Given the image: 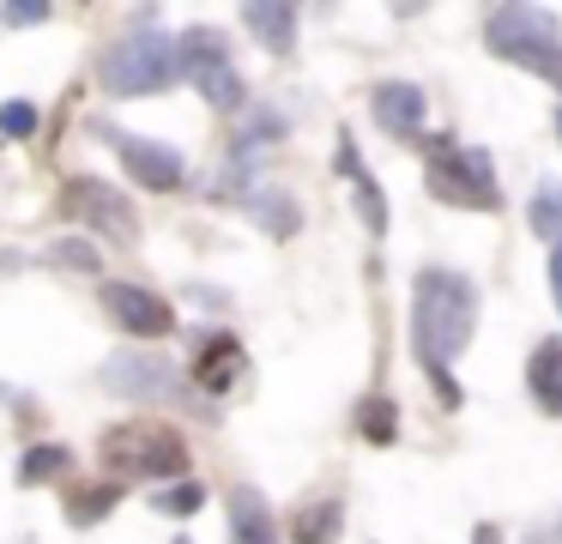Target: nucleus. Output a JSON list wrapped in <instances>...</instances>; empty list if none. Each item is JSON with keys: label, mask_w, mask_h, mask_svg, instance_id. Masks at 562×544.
<instances>
[{"label": "nucleus", "mask_w": 562, "mask_h": 544, "mask_svg": "<svg viewBox=\"0 0 562 544\" xmlns=\"http://www.w3.org/2000/svg\"><path fill=\"white\" fill-rule=\"evenodd\" d=\"M339 532H345V502H339V496L296 508V526H291L296 544H339Z\"/></svg>", "instance_id": "17"}, {"label": "nucleus", "mask_w": 562, "mask_h": 544, "mask_svg": "<svg viewBox=\"0 0 562 544\" xmlns=\"http://www.w3.org/2000/svg\"><path fill=\"white\" fill-rule=\"evenodd\" d=\"M103 140L115 145V157L127 164V176H134L139 188H151V193H176V188L188 181L182 152H170V145L139 140V133H127V127H103Z\"/></svg>", "instance_id": "9"}, {"label": "nucleus", "mask_w": 562, "mask_h": 544, "mask_svg": "<svg viewBox=\"0 0 562 544\" xmlns=\"http://www.w3.org/2000/svg\"><path fill=\"white\" fill-rule=\"evenodd\" d=\"M0 19H7V24H43V19H49V7H43V0H13Z\"/></svg>", "instance_id": "26"}, {"label": "nucleus", "mask_w": 562, "mask_h": 544, "mask_svg": "<svg viewBox=\"0 0 562 544\" xmlns=\"http://www.w3.org/2000/svg\"><path fill=\"white\" fill-rule=\"evenodd\" d=\"M243 24L260 36V48H267V55H291V43H296V7H284V0H255V7H243Z\"/></svg>", "instance_id": "16"}, {"label": "nucleus", "mask_w": 562, "mask_h": 544, "mask_svg": "<svg viewBox=\"0 0 562 544\" xmlns=\"http://www.w3.org/2000/svg\"><path fill=\"white\" fill-rule=\"evenodd\" d=\"M532 230L544 242H562V181H544L532 193Z\"/></svg>", "instance_id": "22"}, {"label": "nucleus", "mask_w": 562, "mask_h": 544, "mask_svg": "<svg viewBox=\"0 0 562 544\" xmlns=\"http://www.w3.org/2000/svg\"><path fill=\"white\" fill-rule=\"evenodd\" d=\"M176 544H194V539H176Z\"/></svg>", "instance_id": "31"}, {"label": "nucleus", "mask_w": 562, "mask_h": 544, "mask_svg": "<svg viewBox=\"0 0 562 544\" xmlns=\"http://www.w3.org/2000/svg\"><path fill=\"white\" fill-rule=\"evenodd\" d=\"M98 459L103 471H115V478H188V442L182 430H170V423L158 418H139V423H115V430H103L98 442Z\"/></svg>", "instance_id": "3"}, {"label": "nucleus", "mask_w": 562, "mask_h": 544, "mask_svg": "<svg viewBox=\"0 0 562 544\" xmlns=\"http://www.w3.org/2000/svg\"><path fill=\"white\" fill-rule=\"evenodd\" d=\"M194 381L200 393H231L236 381H248V351L236 333H206L194 351Z\"/></svg>", "instance_id": "11"}, {"label": "nucleus", "mask_w": 562, "mask_h": 544, "mask_svg": "<svg viewBox=\"0 0 562 544\" xmlns=\"http://www.w3.org/2000/svg\"><path fill=\"white\" fill-rule=\"evenodd\" d=\"M182 73L176 43L164 31H134L103 55V91L110 97H151Z\"/></svg>", "instance_id": "5"}, {"label": "nucleus", "mask_w": 562, "mask_h": 544, "mask_svg": "<svg viewBox=\"0 0 562 544\" xmlns=\"http://www.w3.org/2000/svg\"><path fill=\"white\" fill-rule=\"evenodd\" d=\"M103 387L122 393V399H146V406H170V399H182L176 363L158 357V351H115V357H103Z\"/></svg>", "instance_id": "7"}, {"label": "nucleus", "mask_w": 562, "mask_h": 544, "mask_svg": "<svg viewBox=\"0 0 562 544\" xmlns=\"http://www.w3.org/2000/svg\"><path fill=\"white\" fill-rule=\"evenodd\" d=\"M484 43H490L496 60H514V67L538 73L544 85L562 91V24H557V12H544V7H490Z\"/></svg>", "instance_id": "2"}, {"label": "nucleus", "mask_w": 562, "mask_h": 544, "mask_svg": "<svg viewBox=\"0 0 562 544\" xmlns=\"http://www.w3.org/2000/svg\"><path fill=\"white\" fill-rule=\"evenodd\" d=\"M67 466H74V454H67L61 442H43V447H31V454L19 459V484H25V490H37V484L67 478Z\"/></svg>", "instance_id": "20"}, {"label": "nucleus", "mask_w": 562, "mask_h": 544, "mask_svg": "<svg viewBox=\"0 0 562 544\" xmlns=\"http://www.w3.org/2000/svg\"><path fill=\"white\" fill-rule=\"evenodd\" d=\"M526 387H532L544 418H562V338H538L532 345V357H526Z\"/></svg>", "instance_id": "15"}, {"label": "nucleus", "mask_w": 562, "mask_h": 544, "mask_svg": "<svg viewBox=\"0 0 562 544\" xmlns=\"http://www.w3.org/2000/svg\"><path fill=\"white\" fill-rule=\"evenodd\" d=\"M0 133H13V140L37 133V109L31 103H0Z\"/></svg>", "instance_id": "24"}, {"label": "nucleus", "mask_w": 562, "mask_h": 544, "mask_svg": "<svg viewBox=\"0 0 562 544\" xmlns=\"http://www.w3.org/2000/svg\"><path fill=\"white\" fill-rule=\"evenodd\" d=\"M526 544H562V514H550V520H538L532 532H526Z\"/></svg>", "instance_id": "27"}, {"label": "nucleus", "mask_w": 562, "mask_h": 544, "mask_svg": "<svg viewBox=\"0 0 562 544\" xmlns=\"http://www.w3.org/2000/svg\"><path fill=\"white\" fill-rule=\"evenodd\" d=\"M550 297H557V309H562V242L550 248Z\"/></svg>", "instance_id": "28"}, {"label": "nucleus", "mask_w": 562, "mask_h": 544, "mask_svg": "<svg viewBox=\"0 0 562 544\" xmlns=\"http://www.w3.org/2000/svg\"><path fill=\"white\" fill-rule=\"evenodd\" d=\"M115 502H122V484H91V490L67 496V520H74V526H98Z\"/></svg>", "instance_id": "21"}, {"label": "nucleus", "mask_w": 562, "mask_h": 544, "mask_svg": "<svg viewBox=\"0 0 562 544\" xmlns=\"http://www.w3.org/2000/svg\"><path fill=\"white\" fill-rule=\"evenodd\" d=\"M49 260L79 266V273H98V248H91V242H55V248H49Z\"/></svg>", "instance_id": "25"}, {"label": "nucleus", "mask_w": 562, "mask_h": 544, "mask_svg": "<svg viewBox=\"0 0 562 544\" xmlns=\"http://www.w3.org/2000/svg\"><path fill=\"white\" fill-rule=\"evenodd\" d=\"M231 544H279L272 502L255 490V484H236L231 490Z\"/></svg>", "instance_id": "14"}, {"label": "nucleus", "mask_w": 562, "mask_h": 544, "mask_svg": "<svg viewBox=\"0 0 562 544\" xmlns=\"http://www.w3.org/2000/svg\"><path fill=\"white\" fill-rule=\"evenodd\" d=\"M557 140H562V109H557Z\"/></svg>", "instance_id": "30"}, {"label": "nucleus", "mask_w": 562, "mask_h": 544, "mask_svg": "<svg viewBox=\"0 0 562 544\" xmlns=\"http://www.w3.org/2000/svg\"><path fill=\"white\" fill-rule=\"evenodd\" d=\"M333 164H339V176H345V181H351L357 218H363V224H369V236H387V193H381V181L369 176V164H363V157H357L351 133H345V140H339V157H333Z\"/></svg>", "instance_id": "12"}, {"label": "nucleus", "mask_w": 562, "mask_h": 544, "mask_svg": "<svg viewBox=\"0 0 562 544\" xmlns=\"http://www.w3.org/2000/svg\"><path fill=\"white\" fill-rule=\"evenodd\" d=\"M472 326H477V285L465 273H453V266H424L412 290V351L448 411L460 406L453 357L472 345Z\"/></svg>", "instance_id": "1"}, {"label": "nucleus", "mask_w": 562, "mask_h": 544, "mask_svg": "<svg viewBox=\"0 0 562 544\" xmlns=\"http://www.w3.org/2000/svg\"><path fill=\"white\" fill-rule=\"evenodd\" d=\"M472 544H502V532H496V526H490V520H484V526L472 532Z\"/></svg>", "instance_id": "29"}, {"label": "nucleus", "mask_w": 562, "mask_h": 544, "mask_svg": "<svg viewBox=\"0 0 562 544\" xmlns=\"http://www.w3.org/2000/svg\"><path fill=\"white\" fill-rule=\"evenodd\" d=\"M357 435L375 442V447H393V442H400V406H393L387 393L357 399Z\"/></svg>", "instance_id": "18"}, {"label": "nucleus", "mask_w": 562, "mask_h": 544, "mask_svg": "<svg viewBox=\"0 0 562 544\" xmlns=\"http://www.w3.org/2000/svg\"><path fill=\"white\" fill-rule=\"evenodd\" d=\"M248 218H260V224L272 230V236H296V224H303V212H296V200L284 188H260V193H248Z\"/></svg>", "instance_id": "19"}, {"label": "nucleus", "mask_w": 562, "mask_h": 544, "mask_svg": "<svg viewBox=\"0 0 562 544\" xmlns=\"http://www.w3.org/2000/svg\"><path fill=\"white\" fill-rule=\"evenodd\" d=\"M61 212L74 218V224L110 236V242H134V236H139V212H134V206H127L115 188H103V181H91V176H74V181L61 188Z\"/></svg>", "instance_id": "8"}, {"label": "nucleus", "mask_w": 562, "mask_h": 544, "mask_svg": "<svg viewBox=\"0 0 562 544\" xmlns=\"http://www.w3.org/2000/svg\"><path fill=\"white\" fill-rule=\"evenodd\" d=\"M176 60H182V73L206 91L212 109H243V79H236L231 48H224L218 31H188L182 43H176Z\"/></svg>", "instance_id": "6"}, {"label": "nucleus", "mask_w": 562, "mask_h": 544, "mask_svg": "<svg viewBox=\"0 0 562 544\" xmlns=\"http://www.w3.org/2000/svg\"><path fill=\"white\" fill-rule=\"evenodd\" d=\"M200 502H206V484L200 478H182V484H170V490H158L151 496V508H158V514H200Z\"/></svg>", "instance_id": "23"}, {"label": "nucleus", "mask_w": 562, "mask_h": 544, "mask_svg": "<svg viewBox=\"0 0 562 544\" xmlns=\"http://www.w3.org/2000/svg\"><path fill=\"white\" fill-rule=\"evenodd\" d=\"M369 109H375V121L393 133V140H417L424 133V91L405 79H387L369 91Z\"/></svg>", "instance_id": "13"}, {"label": "nucleus", "mask_w": 562, "mask_h": 544, "mask_svg": "<svg viewBox=\"0 0 562 544\" xmlns=\"http://www.w3.org/2000/svg\"><path fill=\"white\" fill-rule=\"evenodd\" d=\"M103 309L122 321V333L134 338H170L176 333V309L146 285H122V278H103Z\"/></svg>", "instance_id": "10"}, {"label": "nucleus", "mask_w": 562, "mask_h": 544, "mask_svg": "<svg viewBox=\"0 0 562 544\" xmlns=\"http://www.w3.org/2000/svg\"><path fill=\"white\" fill-rule=\"evenodd\" d=\"M429 164L424 181L441 206H465V212H502V181L490 169L484 145H453V140H424Z\"/></svg>", "instance_id": "4"}]
</instances>
